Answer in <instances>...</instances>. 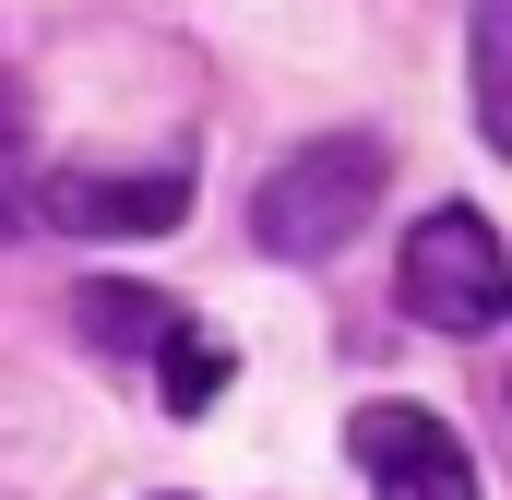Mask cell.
Masks as SVG:
<instances>
[{"label": "cell", "instance_id": "1", "mask_svg": "<svg viewBox=\"0 0 512 500\" xmlns=\"http://www.w3.org/2000/svg\"><path fill=\"white\" fill-rule=\"evenodd\" d=\"M393 155L382 131H310L298 155H274L251 191V239L274 250V262H334V250L370 227V203H382Z\"/></svg>", "mask_w": 512, "mask_h": 500}, {"label": "cell", "instance_id": "2", "mask_svg": "<svg viewBox=\"0 0 512 500\" xmlns=\"http://www.w3.org/2000/svg\"><path fill=\"white\" fill-rule=\"evenodd\" d=\"M393 298H405V322H429V334H501L512 322V250H501V227H489L477 203L417 215V227H405V262H393Z\"/></svg>", "mask_w": 512, "mask_h": 500}, {"label": "cell", "instance_id": "3", "mask_svg": "<svg viewBox=\"0 0 512 500\" xmlns=\"http://www.w3.org/2000/svg\"><path fill=\"white\" fill-rule=\"evenodd\" d=\"M346 453H358L370 500H477L465 441H453L429 405H405V393H382V405H358V417H346Z\"/></svg>", "mask_w": 512, "mask_h": 500}, {"label": "cell", "instance_id": "4", "mask_svg": "<svg viewBox=\"0 0 512 500\" xmlns=\"http://www.w3.org/2000/svg\"><path fill=\"white\" fill-rule=\"evenodd\" d=\"M36 215L72 239H155L191 215V167H60L36 179Z\"/></svg>", "mask_w": 512, "mask_h": 500}, {"label": "cell", "instance_id": "5", "mask_svg": "<svg viewBox=\"0 0 512 500\" xmlns=\"http://www.w3.org/2000/svg\"><path fill=\"white\" fill-rule=\"evenodd\" d=\"M72 322H84L96 358H167V346H179V310H167L155 286H120V274H96V286L72 298Z\"/></svg>", "mask_w": 512, "mask_h": 500}, {"label": "cell", "instance_id": "6", "mask_svg": "<svg viewBox=\"0 0 512 500\" xmlns=\"http://www.w3.org/2000/svg\"><path fill=\"white\" fill-rule=\"evenodd\" d=\"M465 84H477L489 155H512V0H477V12H465Z\"/></svg>", "mask_w": 512, "mask_h": 500}, {"label": "cell", "instance_id": "7", "mask_svg": "<svg viewBox=\"0 0 512 500\" xmlns=\"http://www.w3.org/2000/svg\"><path fill=\"white\" fill-rule=\"evenodd\" d=\"M36 227V120H24V84L0 72V239Z\"/></svg>", "mask_w": 512, "mask_h": 500}, {"label": "cell", "instance_id": "8", "mask_svg": "<svg viewBox=\"0 0 512 500\" xmlns=\"http://www.w3.org/2000/svg\"><path fill=\"white\" fill-rule=\"evenodd\" d=\"M155 381H167V405H179V417H203V405H215V393H227V346H215V334H191V322H179V346H167V358H155Z\"/></svg>", "mask_w": 512, "mask_h": 500}]
</instances>
